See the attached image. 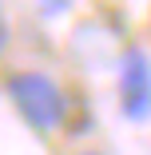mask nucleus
<instances>
[{
    "label": "nucleus",
    "mask_w": 151,
    "mask_h": 155,
    "mask_svg": "<svg viewBox=\"0 0 151 155\" xmlns=\"http://www.w3.org/2000/svg\"><path fill=\"white\" fill-rule=\"evenodd\" d=\"M8 96L16 104V111L24 115V123L32 131L48 135L68 119V96L60 91V84L44 72H12L8 76Z\"/></svg>",
    "instance_id": "f257e3e1"
},
{
    "label": "nucleus",
    "mask_w": 151,
    "mask_h": 155,
    "mask_svg": "<svg viewBox=\"0 0 151 155\" xmlns=\"http://www.w3.org/2000/svg\"><path fill=\"white\" fill-rule=\"evenodd\" d=\"M119 107L127 119L151 115V60L139 48H127L119 64Z\"/></svg>",
    "instance_id": "f03ea898"
},
{
    "label": "nucleus",
    "mask_w": 151,
    "mask_h": 155,
    "mask_svg": "<svg viewBox=\"0 0 151 155\" xmlns=\"http://www.w3.org/2000/svg\"><path fill=\"white\" fill-rule=\"evenodd\" d=\"M8 48V16H4V4H0V52Z\"/></svg>",
    "instance_id": "7ed1b4c3"
},
{
    "label": "nucleus",
    "mask_w": 151,
    "mask_h": 155,
    "mask_svg": "<svg viewBox=\"0 0 151 155\" xmlns=\"http://www.w3.org/2000/svg\"><path fill=\"white\" fill-rule=\"evenodd\" d=\"M68 4V0H48V8H64Z\"/></svg>",
    "instance_id": "20e7f679"
},
{
    "label": "nucleus",
    "mask_w": 151,
    "mask_h": 155,
    "mask_svg": "<svg viewBox=\"0 0 151 155\" xmlns=\"http://www.w3.org/2000/svg\"><path fill=\"white\" fill-rule=\"evenodd\" d=\"M80 155H100V151H80Z\"/></svg>",
    "instance_id": "39448f33"
}]
</instances>
